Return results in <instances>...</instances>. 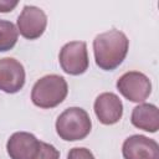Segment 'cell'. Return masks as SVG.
Masks as SVG:
<instances>
[{"mask_svg":"<svg viewBox=\"0 0 159 159\" xmlns=\"http://www.w3.org/2000/svg\"><path fill=\"white\" fill-rule=\"evenodd\" d=\"M129 40L119 30H109L97 35L93 40V53L96 65L104 71L116 70L125 58Z\"/></svg>","mask_w":159,"mask_h":159,"instance_id":"cell-1","label":"cell"},{"mask_svg":"<svg viewBox=\"0 0 159 159\" xmlns=\"http://www.w3.org/2000/svg\"><path fill=\"white\" fill-rule=\"evenodd\" d=\"M68 93L66 80L58 75H46L36 81L31 91V101L35 106L48 109L61 104Z\"/></svg>","mask_w":159,"mask_h":159,"instance_id":"cell-2","label":"cell"},{"mask_svg":"<svg viewBox=\"0 0 159 159\" xmlns=\"http://www.w3.org/2000/svg\"><path fill=\"white\" fill-rule=\"evenodd\" d=\"M92 129V122L88 113L80 107L65 109L56 120V132L58 137L67 142L84 139Z\"/></svg>","mask_w":159,"mask_h":159,"instance_id":"cell-3","label":"cell"},{"mask_svg":"<svg viewBox=\"0 0 159 159\" xmlns=\"http://www.w3.org/2000/svg\"><path fill=\"white\" fill-rule=\"evenodd\" d=\"M117 89L130 102H144L152 93V82L142 72L129 71L117 80Z\"/></svg>","mask_w":159,"mask_h":159,"instance_id":"cell-4","label":"cell"},{"mask_svg":"<svg viewBox=\"0 0 159 159\" xmlns=\"http://www.w3.org/2000/svg\"><path fill=\"white\" fill-rule=\"evenodd\" d=\"M58 61L61 68L68 75L78 76L84 73L89 65L86 42L71 41L63 45L58 55Z\"/></svg>","mask_w":159,"mask_h":159,"instance_id":"cell-5","label":"cell"},{"mask_svg":"<svg viewBox=\"0 0 159 159\" xmlns=\"http://www.w3.org/2000/svg\"><path fill=\"white\" fill-rule=\"evenodd\" d=\"M47 16L37 6L26 5L17 17V31L27 40H36L45 32Z\"/></svg>","mask_w":159,"mask_h":159,"instance_id":"cell-6","label":"cell"},{"mask_svg":"<svg viewBox=\"0 0 159 159\" xmlns=\"http://www.w3.org/2000/svg\"><path fill=\"white\" fill-rule=\"evenodd\" d=\"M124 159H159L158 143L142 134L128 137L122 145Z\"/></svg>","mask_w":159,"mask_h":159,"instance_id":"cell-7","label":"cell"},{"mask_svg":"<svg viewBox=\"0 0 159 159\" xmlns=\"http://www.w3.org/2000/svg\"><path fill=\"white\" fill-rule=\"evenodd\" d=\"M25 84L24 66L12 57L0 60V89L5 93H16Z\"/></svg>","mask_w":159,"mask_h":159,"instance_id":"cell-8","label":"cell"},{"mask_svg":"<svg viewBox=\"0 0 159 159\" xmlns=\"http://www.w3.org/2000/svg\"><path fill=\"white\" fill-rule=\"evenodd\" d=\"M93 109L98 120L106 125L118 123L123 116V103L112 92L101 93L94 101Z\"/></svg>","mask_w":159,"mask_h":159,"instance_id":"cell-9","label":"cell"},{"mask_svg":"<svg viewBox=\"0 0 159 159\" xmlns=\"http://www.w3.org/2000/svg\"><path fill=\"white\" fill-rule=\"evenodd\" d=\"M40 140L31 133L16 132L10 135L6 150L11 159H32L37 152Z\"/></svg>","mask_w":159,"mask_h":159,"instance_id":"cell-10","label":"cell"},{"mask_svg":"<svg viewBox=\"0 0 159 159\" xmlns=\"http://www.w3.org/2000/svg\"><path fill=\"white\" fill-rule=\"evenodd\" d=\"M130 122L142 130L155 133L159 129V111L154 104L142 103L133 108Z\"/></svg>","mask_w":159,"mask_h":159,"instance_id":"cell-11","label":"cell"},{"mask_svg":"<svg viewBox=\"0 0 159 159\" xmlns=\"http://www.w3.org/2000/svg\"><path fill=\"white\" fill-rule=\"evenodd\" d=\"M19 37V31L16 26L7 20H0V52H6L11 50Z\"/></svg>","mask_w":159,"mask_h":159,"instance_id":"cell-12","label":"cell"},{"mask_svg":"<svg viewBox=\"0 0 159 159\" xmlns=\"http://www.w3.org/2000/svg\"><path fill=\"white\" fill-rule=\"evenodd\" d=\"M32 159H60V152L52 144L40 140L37 152Z\"/></svg>","mask_w":159,"mask_h":159,"instance_id":"cell-13","label":"cell"},{"mask_svg":"<svg viewBox=\"0 0 159 159\" xmlns=\"http://www.w3.org/2000/svg\"><path fill=\"white\" fill-rule=\"evenodd\" d=\"M67 159H94L93 153L87 148H72L68 152Z\"/></svg>","mask_w":159,"mask_h":159,"instance_id":"cell-14","label":"cell"},{"mask_svg":"<svg viewBox=\"0 0 159 159\" xmlns=\"http://www.w3.org/2000/svg\"><path fill=\"white\" fill-rule=\"evenodd\" d=\"M17 1H9V0H0V12H10L17 6Z\"/></svg>","mask_w":159,"mask_h":159,"instance_id":"cell-15","label":"cell"}]
</instances>
